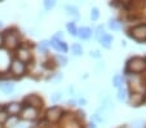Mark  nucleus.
<instances>
[{
	"label": "nucleus",
	"instance_id": "obj_1",
	"mask_svg": "<svg viewBox=\"0 0 146 128\" xmlns=\"http://www.w3.org/2000/svg\"><path fill=\"white\" fill-rule=\"evenodd\" d=\"M146 69V61L141 57H133L128 61L125 71L127 72H142Z\"/></svg>",
	"mask_w": 146,
	"mask_h": 128
},
{
	"label": "nucleus",
	"instance_id": "obj_2",
	"mask_svg": "<svg viewBox=\"0 0 146 128\" xmlns=\"http://www.w3.org/2000/svg\"><path fill=\"white\" fill-rule=\"evenodd\" d=\"M131 35H132V38H135L136 40H138V42H141V40H145L146 39V25H138L136 26V27L132 29V31H131Z\"/></svg>",
	"mask_w": 146,
	"mask_h": 128
},
{
	"label": "nucleus",
	"instance_id": "obj_3",
	"mask_svg": "<svg viewBox=\"0 0 146 128\" xmlns=\"http://www.w3.org/2000/svg\"><path fill=\"white\" fill-rule=\"evenodd\" d=\"M61 115H62V110H61V107H58V106L48 109L47 113H45V117H47V119L49 120V122H57L61 118Z\"/></svg>",
	"mask_w": 146,
	"mask_h": 128
},
{
	"label": "nucleus",
	"instance_id": "obj_4",
	"mask_svg": "<svg viewBox=\"0 0 146 128\" xmlns=\"http://www.w3.org/2000/svg\"><path fill=\"white\" fill-rule=\"evenodd\" d=\"M26 70V66L23 62H21L19 60H13L11 64V71L13 72L14 75H22Z\"/></svg>",
	"mask_w": 146,
	"mask_h": 128
},
{
	"label": "nucleus",
	"instance_id": "obj_5",
	"mask_svg": "<svg viewBox=\"0 0 146 128\" xmlns=\"http://www.w3.org/2000/svg\"><path fill=\"white\" fill-rule=\"evenodd\" d=\"M38 115V110L34 107H30V106H25V107L21 110V117L25 120H33L36 118Z\"/></svg>",
	"mask_w": 146,
	"mask_h": 128
},
{
	"label": "nucleus",
	"instance_id": "obj_6",
	"mask_svg": "<svg viewBox=\"0 0 146 128\" xmlns=\"http://www.w3.org/2000/svg\"><path fill=\"white\" fill-rule=\"evenodd\" d=\"M49 43H50V45H52L53 48H54L57 52H62V53H66L67 50H69V48H67V44L64 42V40H58V39H56L54 36H53L52 39L49 40Z\"/></svg>",
	"mask_w": 146,
	"mask_h": 128
},
{
	"label": "nucleus",
	"instance_id": "obj_7",
	"mask_svg": "<svg viewBox=\"0 0 146 128\" xmlns=\"http://www.w3.org/2000/svg\"><path fill=\"white\" fill-rule=\"evenodd\" d=\"M4 44L7 45L8 48H17V45H18V38H17V35L14 32H7L5 38H4Z\"/></svg>",
	"mask_w": 146,
	"mask_h": 128
},
{
	"label": "nucleus",
	"instance_id": "obj_8",
	"mask_svg": "<svg viewBox=\"0 0 146 128\" xmlns=\"http://www.w3.org/2000/svg\"><path fill=\"white\" fill-rule=\"evenodd\" d=\"M25 103H29L27 106H30V107H39V106H41V103H43V101H41V98L39 97V96L36 95H31V96H27V97L25 98V101H23Z\"/></svg>",
	"mask_w": 146,
	"mask_h": 128
},
{
	"label": "nucleus",
	"instance_id": "obj_9",
	"mask_svg": "<svg viewBox=\"0 0 146 128\" xmlns=\"http://www.w3.org/2000/svg\"><path fill=\"white\" fill-rule=\"evenodd\" d=\"M21 110H22V105L18 102H12L5 107V111L8 113V115H13V117H16L17 114H19Z\"/></svg>",
	"mask_w": 146,
	"mask_h": 128
},
{
	"label": "nucleus",
	"instance_id": "obj_10",
	"mask_svg": "<svg viewBox=\"0 0 146 128\" xmlns=\"http://www.w3.org/2000/svg\"><path fill=\"white\" fill-rule=\"evenodd\" d=\"M93 35V31H92L91 27H80L78 29V36L83 40H88L92 38Z\"/></svg>",
	"mask_w": 146,
	"mask_h": 128
},
{
	"label": "nucleus",
	"instance_id": "obj_11",
	"mask_svg": "<svg viewBox=\"0 0 146 128\" xmlns=\"http://www.w3.org/2000/svg\"><path fill=\"white\" fill-rule=\"evenodd\" d=\"M17 56H18V58L17 60H19L21 62H27L29 60H30V57H31V54H30V50L27 49V48H19L18 50H17Z\"/></svg>",
	"mask_w": 146,
	"mask_h": 128
},
{
	"label": "nucleus",
	"instance_id": "obj_12",
	"mask_svg": "<svg viewBox=\"0 0 146 128\" xmlns=\"http://www.w3.org/2000/svg\"><path fill=\"white\" fill-rule=\"evenodd\" d=\"M0 91L5 95H9L14 91V84L11 83V82H1L0 83Z\"/></svg>",
	"mask_w": 146,
	"mask_h": 128
},
{
	"label": "nucleus",
	"instance_id": "obj_13",
	"mask_svg": "<svg viewBox=\"0 0 146 128\" xmlns=\"http://www.w3.org/2000/svg\"><path fill=\"white\" fill-rule=\"evenodd\" d=\"M113 40H114L113 36L109 35V34H106V35L102 36V38L98 40V42H100V44H101L104 48H110V45H111V43H113Z\"/></svg>",
	"mask_w": 146,
	"mask_h": 128
},
{
	"label": "nucleus",
	"instance_id": "obj_14",
	"mask_svg": "<svg viewBox=\"0 0 146 128\" xmlns=\"http://www.w3.org/2000/svg\"><path fill=\"white\" fill-rule=\"evenodd\" d=\"M65 9H66V13L69 14V16L74 17L75 20L79 18V11H78V8L75 5H70V4H67V5L65 7Z\"/></svg>",
	"mask_w": 146,
	"mask_h": 128
},
{
	"label": "nucleus",
	"instance_id": "obj_15",
	"mask_svg": "<svg viewBox=\"0 0 146 128\" xmlns=\"http://www.w3.org/2000/svg\"><path fill=\"white\" fill-rule=\"evenodd\" d=\"M123 84H124V78L120 75V74H116V75L113 78V86L119 89L123 87Z\"/></svg>",
	"mask_w": 146,
	"mask_h": 128
},
{
	"label": "nucleus",
	"instance_id": "obj_16",
	"mask_svg": "<svg viewBox=\"0 0 146 128\" xmlns=\"http://www.w3.org/2000/svg\"><path fill=\"white\" fill-rule=\"evenodd\" d=\"M109 27L114 31H118V30H120L121 23L119 22L118 20H115V18H110V20H109Z\"/></svg>",
	"mask_w": 146,
	"mask_h": 128
},
{
	"label": "nucleus",
	"instance_id": "obj_17",
	"mask_svg": "<svg viewBox=\"0 0 146 128\" xmlns=\"http://www.w3.org/2000/svg\"><path fill=\"white\" fill-rule=\"evenodd\" d=\"M131 100H132V103L135 106H138L141 102L143 101V96L141 95V93H133L132 97H131Z\"/></svg>",
	"mask_w": 146,
	"mask_h": 128
},
{
	"label": "nucleus",
	"instance_id": "obj_18",
	"mask_svg": "<svg viewBox=\"0 0 146 128\" xmlns=\"http://www.w3.org/2000/svg\"><path fill=\"white\" fill-rule=\"evenodd\" d=\"M71 52L74 53L75 56H80L83 53V48H82V45L79 44V43H74V44L71 45Z\"/></svg>",
	"mask_w": 146,
	"mask_h": 128
},
{
	"label": "nucleus",
	"instance_id": "obj_19",
	"mask_svg": "<svg viewBox=\"0 0 146 128\" xmlns=\"http://www.w3.org/2000/svg\"><path fill=\"white\" fill-rule=\"evenodd\" d=\"M127 89L125 88H123V87H121V88H119L118 89V100L119 101H125L127 100Z\"/></svg>",
	"mask_w": 146,
	"mask_h": 128
},
{
	"label": "nucleus",
	"instance_id": "obj_20",
	"mask_svg": "<svg viewBox=\"0 0 146 128\" xmlns=\"http://www.w3.org/2000/svg\"><path fill=\"white\" fill-rule=\"evenodd\" d=\"M66 27H67V31H69L72 36L78 35V29H76V26H75V22H69L66 25Z\"/></svg>",
	"mask_w": 146,
	"mask_h": 128
},
{
	"label": "nucleus",
	"instance_id": "obj_21",
	"mask_svg": "<svg viewBox=\"0 0 146 128\" xmlns=\"http://www.w3.org/2000/svg\"><path fill=\"white\" fill-rule=\"evenodd\" d=\"M49 47H50L49 40H41L40 44H39V50H40V52H47Z\"/></svg>",
	"mask_w": 146,
	"mask_h": 128
},
{
	"label": "nucleus",
	"instance_id": "obj_22",
	"mask_svg": "<svg viewBox=\"0 0 146 128\" xmlns=\"http://www.w3.org/2000/svg\"><path fill=\"white\" fill-rule=\"evenodd\" d=\"M104 35H106V32H105V27H104L102 25H100L96 29V38H97V40H100Z\"/></svg>",
	"mask_w": 146,
	"mask_h": 128
},
{
	"label": "nucleus",
	"instance_id": "obj_23",
	"mask_svg": "<svg viewBox=\"0 0 146 128\" xmlns=\"http://www.w3.org/2000/svg\"><path fill=\"white\" fill-rule=\"evenodd\" d=\"M98 17H100V11H98V8H92L91 9V20L92 21H97L98 20Z\"/></svg>",
	"mask_w": 146,
	"mask_h": 128
},
{
	"label": "nucleus",
	"instance_id": "obj_24",
	"mask_svg": "<svg viewBox=\"0 0 146 128\" xmlns=\"http://www.w3.org/2000/svg\"><path fill=\"white\" fill-rule=\"evenodd\" d=\"M50 100H52V102H54V103L61 102V100H62V93L61 92H54L52 95V97H50Z\"/></svg>",
	"mask_w": 146,
	"mask_h": 128
},
{
	"label": "nucleus",
	"instance_id": "obj_25",
	"mask_svg": "<svg viewBox=\"0 0 146 128\" xmlns=\"http://www.w3.org/2000/svg\"><path fill=\"white\" fill-rule=\"evenodd\" d=\"M56 7V1H53V0H45L44 1V8L47 9V11H50V9H53Z\"/></svg>",
	"mask_w": 146,
	"mask_h": 128
},
{
	"label": "nucleus",
	"instance_id": "obj_26",
	"mask_svg": "<svg viewBox=\"0 0 146 128\" xmlns=\"http://www.w3.org/2000/svg\"><path fill=\"white\" fill-rule=\"evenodd\" d=\"M8 120V113L5 110H0V125Z\"/></svg>",
	"mask_w": 146,
	"mask_h": 128
},
{
	"label": "nucleus",
	"instance_id": "obj_27",
	"mask_svg": "<svg viewBox=\"0 0 146 128\" xmlns=\"http://www.w3.org/2000/svg\"><path fill=\"white\" fill-rule=\"evenodd\" d=\"M89 56L93 57V58H101L102 54L98 49H96V50H91V52H89Z\"/></svg>",
	"mask_w": 146,
	"mask_h": 128
},
{
	"label": "nucleus",
	"instance_id": "obj_28",
	"mask_svg": "<svg viewBox=\"0 0 146 128\" xmlns=\"http://www.w3.org/2000/svg\"><path fill=\"white\" fill-rule=\"evenodd\" d=\"M57 60H58V62H60V65H62V66H66V65H67V58L65 56H61V54H58Z\"/></svg>",
	"mask_w": 146,
	"mask_h": 128
},
{
	"label": "nucleus",
	"instance_id": "obj_29",
	"mask_svg": "<svg viewBox=\"0 0 146 128\" xmlns=\"http://www.w3.org/2000/svg\"><path fill=\"white\" fill-rule=\"evenodd\" d=\"M132 125L133 128H143V122L142 120H135V122H132Z\"/></svg>",
	"mask_w": 146,
	"mask_h": 128
},
{
	"label": "nucleus",
	"instance_id": "obj_30",
	"mask_svg": "<svg viewBox=\"0 0 146 128\" xmlns=\"http://www.w3.org/2000/svg\"><path fill=\"white\" fill-rule=\"evenodd\" d=\"M93 119L96 120V122H98V123H102V122H104V118H102L101 115L98 114V113H96V114L93 115Z\"/></svg>",
	"mask_w": 146,
	"mask_h": 128
},
{
	"label": "nucleus",
	"instance_id": "obj_31",
	"mask_svg": "<svg viewBox=\"0 0 146 128\" xmlns=\"http://www.w3.org/2000/svg\"><path fill=\"white\" fill-rule=\"evenodd\" d=\"M54 38L58 39V40H62L64 39V32H62V31H57V34L54 35Z\"/></svg>",
	"mask_w": 146,
	"mask_h": 128
},
{
	"label": "nucleus",
	"instance_id": "obj_32",
	"mask_svg": "<svg viewBox=\"0 0 146 128\" xmlns=\"http://www.w3.org/2000/svg\"><path fill=\"white\" fill-rule=\"evenodd\" d=\"M76 103H79V105H82V106H86L87 105V100H86V98H80Z\"/></svg>",
	"mask_w": 146,
	"mask_h": 128
},
{
	"label": "nucleus",
	"instance_id": "obj_33",
	"mask_svg": "<svg viewBox=\"0 0 146 128\" xmlns=\"http://www.w3.org/2000/svg\"><path fill=\"white\" fill-rule=\"evenodd\" d=\"M67 105H69V106H75V105H76V101H75V100H70L69 102H67Z\"/></svg>",
	"mask_w": 146,
	"mask_h": 128
},
{
	"label": "nucleus",
	"instance_id": "obj_34",
	"mask_svg": "<svg viewBox=\"0 0 146 128\" xmlns=\"http://www.w3.org/2000/svg\"><path fill=\"white\" fill-rule=\"evenodd\" d=\"M3 44H4V36L0 34V47H1Z\"/></svg>",
	"mask_w": 146,
	"mask_h": 128
},
{
	"label": "nucleus",
	"instance_id": "obj_35",
	"mask_svg": "<svg viewBox=\"0 0 146 128\" xmlns=\"http://www.w3.org/2000/svg\"><path fill=\"white\" fill-rule=\"evenodd\" d=\"M89 128H97V125H96V123H89Z\"/></svg>",
	"mask_w": 146,
	"mask_h": 128
},
{
	"label": "nucleus",
	"instance_id": "obj_36",
	"mask_svg": "<svg viewBox=\"0 0 146 128\" xmlns=\"http://www.w3.org/2000/svg\"><path fill=\"white\" fill-rule=\"evenodd\" d=\"M1 26H3V22H1V21H0V27H1Z\"/></svg>",
	"mask_w": 146,
	"mask_h": 128
},
{
	"label": "nucleus",
	"instance_id": "obj_37",
	"mask_svg": "<svg viewBox=\"0 0 146 128\" xmlns=\"http://www.w3.org/2000/svg\"><path fill=\"white\" fill-rule=\"evenodd\" d=\"M0 128H1V125H0Z\"/></svg>",
	"mask_w": 146,
	"mask_h": 128
}]
</instances>
